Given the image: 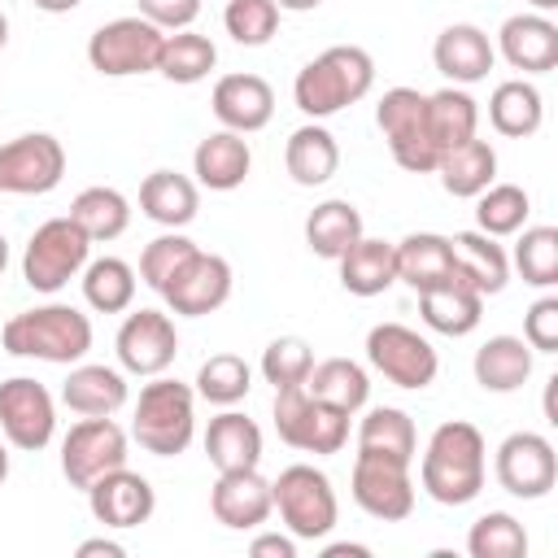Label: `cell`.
I'll return each mask as SVG.
<instances>
[{"mask_svg":"<svg viewBox=\"0 0 558 558\" xmlns=\"http://www.w3.org/2000/svg\"><path fill=\"white\" fill-rule=\"evenodd\" d=\"M488 471V445L484 432L466 418H445L418 458V484L440 506H466L480 497Z\"/></svg>","mask_w":558,"mask_h":558,"instance_id":"cell-1","label":"cell"},{"mask_svg":"<svg viewBox=\"0 0 558 558\" xmlns=\"http://www.w3.org/2000/svg\"><path fill=\"white\" fill-rule=\"evenodd\" d=\"M375 87V61L357 44H331L314 61H305L292 78V100L310 122H323L349 105H357Z\"/></svg>","mask_w":558,"mask_h":558,"instance_id":"cell-2","label":"cell"},{"mask_svg":"<svg viewBox=\"0 0 558 558\" xmlns=\"http://www.w3.org/2000/svg\"><path fill=\"white\" fill-rule=\"evenodd\" d=\"M0 344L13 357H35V362H52V366H74L87 357L92 349V318L74 305L48 301L35 310L13 314L0 327Z\"/></svg>","mask_w":558,"mask_h":558,"instance_id":"cell-3","label":"cell"},{"mask_svg":"<svg viewBox=\"0 0 558 558\" xmlns=\"http://www.w3.org/2000/svg\"><path fill=\"white\" fill-rule=\"evenodd\" d=\"M131 436L153 458H179L196 436V388L153 375L140 388V401L131 414Z\"/></svg>","mask_w":558,"mask_h":558,"instance_id":"cell-4","label":"cell"},{"mask_svg":"<svg viewBox=\"0 0 558 558\" xmlns=\"http://www.w3.org/2000/svg\"><path fill=\"white\" fill-rule=\"evenodd\" d=\"M270 497H275L283 532H292L296 541H323V536H331V527L340 519V501H336L331 480L310 462L283 466L270 480Z\"/></svg>","mask_w":558,"mask_h":558,"instance_id":"cell-5","label":"cell"},{"mask_svg":"<svg viewBox=\"0 0 558 558\" xmlns=\"http://www.w3.org/2000/svg\"><path fill=\"white\" fill-rule=\"evenodd\" d=\"M87 262H92L87 231L70 214H61V218H48L31 231L26 253H22V279L35 292H61L70 279L83 275Z\"/></svg>","mask_w":558,"mask_h":558,"instance_id":"cell-6","label":"cell"},{"mask_svg":"<svg viewBox=\"0 0 558 558\" xmlns=\"http://www.w3.org/2000/svg\"><path fill=\"white\" fill-rule=\"evenodd\" d=\"M375 126L388 140V153L410 174H432L440 161V148L427 131V92L418 87H388L375 105Z\"/></svg>","mask_w":558,"mask_h":558,"instance_id":"cell-7","label":"cell"},{"mask_svg":"<svg viewBox=\"0 0 558 558\" xmlns=\"http://www.w3.org/2000/svg\"><path fill=\"white\" fill-rule=\"evenodd\" d=\"M349 418L344 410L318 401L305 392V384L296 388H275V432L283 445L301 449V453H340L349 440Z\"/></svg>","mask_w":558,"mask_h":558,"instance_id":"cell-8","label":"cell"},{"mask_svg":"<svg viewBox=\"0 0 558 558\" xmlns=\"http://www.w3.org/2000/svg\"><path fill=\"white\" fill-rule=\"evenodd\" d=\"M166 31L153 26L148 17H113L92 31L87 39V61L105 78H131V74H153L161 57Z\"/></svg>","mask_w":558,"mask_h":558,"instance_id":"cell-9","label":"cell"},{"mask_svg":"<svg viewBox=\"0 0 558 558\" xmlns=\"http://www.w3.org/2000/svg\"><path fill=\"white\" fill-rule=\"evenodd\" d=\"M366 362L371 371H379L388 384L397 388H432L436 384V371H440V357L432 349L427 336H418L414 327L405 323H375L366 331Z\"/></svg>","mask_w":558,"mask_h":558,"instance_id":"cell-10","label":"cell"},{"mask_svg":"<svg viewBox=\"0 0 558 558\" xmlns=\"http://www.w3.org/2000/svg\"><path fill=\"white\" fill-rule=\"evenodd\" d=\"M126 432L113 423V414H96V418H78L65 436H61V475L70 480V488H83L92 480H100L105 471L126 466Z\"/></svg>","mask_w":558,"mask_h":558,"instance_id":"cell-11","label":"cell"},{"mask_svg":"<svg viewBox=\"0 0 558 558\" xmlns=\"http://www.w3.org/2000/svg\"><path fill=\"white\" fill-rule=\"evenodd\" d=\"M349 493L353 501L379 519V523H401L414 514V480H410V462H397L388 453H366L357 449L353 458V475H349Z\"/></svg>","mask_w":558,"mask_h":558,"instance_id":"cell-12","label":"cell"},{"mask_svg":"<svg viewBox=\"0 0 558 558\" xmlns=\"http://www.w3.org/2000/svg\"><path fill=\"white\" fill-rule=\"evenodd\" d=\"M0 436L22 453H39V449L52 445L57 401L39 379L13 375V379L0 384Z\"/></svg>","mask_w":558,"mask_h":558,"instance_id":"cell-13","label":"cell"},{"mask_svg":"<svg viewBox=\"0 0 558 558\" xmlns=\"http://www.w3.org/2000/svg\"><path fill=\"white\" fill-rule=\"evenodd\" d=\"M231 288H235V275H231V262L222 253H205L196 248L166 283H161V301L170 314L179 318H205L214 310H222L231 301Z\"/></svg>","mask_w":558,"mask_h":558,"instance_id":"cell-14","label":"cell"},{"mask_svg":"<svg viewBox=\"0 0 558 558\" xmlns=\"http://www.w3.org/2000/svg\"><path fill=\"white\" fill-rule=\"evenodd\" d=\"M65 179V148L48 131H26L0 144V192L4 196H44Z\"/></svg>","mask_w":558,"mask_h":558,"instance_id":"cell-15","label":"cell"},{"mask_svg":"<svg viewBox=\"0 0 558 558\" xmlns=\"http://www.w3.org/2000/svg\"><path fill=\"white\" fill-rule=\"evenodd\" d=\"M113 353H118V366L126 375H140V379L166 375L179 357L174 318L166 310H131L113 336Z\"/></svg>","mask_w":558,"mask_h":558,"instance_id":"cell-16","label":"cell"},{"mask_svg":"<svg viewBox=\"0 0 558 558\" xmlns=\"http://www.w3.org/2000/svg\"><path fill=\"white\" fill-rule=\"evenodd\" d=\"M493 471H497V484H501L510 497L541 501V497L558 484V453H554V440L541 436V432H510V436L497 445Z\"/></svg>","mask_w":558,"mask_h":558,"instance_id":"cell-17","label":"cell"},{"mask_svg":"<svg viewBox=\"0 0 558 558\" xmlns=\"http://www.w3.org/2000/svg\"><path fill=\"white\" fill-rule=\"evenodd\" d=\"M87 510L100 527L109 532H126V527H140L153 519L157 510V493L153 484L131 471V466H118V471H105L100 480L87 484Z\"/></svg>","mask_w":558,"mask_h":558,"instance_id":"cell-18","label":"cell"},{"mask_svg":"<svg viewBox=\"0 0 558 558\" xmlns=\"http://www.w3.org/2000/svg\"><path fill=\"white\" fill-rule=\"evenodd\" d=\"M209 514L222 527H231V532H257L275 514L270 480L257 466H248V471H218V480L209 488Z\"/></svg>","mask_w":558,"mask_h":558,"instance_id":"cell-19","label":"cell"},{"mask_svg":"<svg viewBox=\"0 0 558 558\" xmlns=\"http://www.w3.org/2000/svg\"><path fill=\"white\" fill-rule=\"evenodd\" d=\"M493 48L506 57L510 70L549 74L558 70V22H549V13H514L501 22Z\"/></svg>","mask_w":558,"mask_h":558,"instance_id":"cell-20","label":"cell"},{"mask_svg":"<svg viewBox=\"0 0 558 558\" xmlns=\"http://www.w3.org/2000/svg\"><path fill=\"white\" fill-rule=\"evenodd\" d=\"M209 109L227 131L253 135L275 118V87L262 74H222L209 92Z\"/></svg>","mask_w":558,"mask_h":558,"instance_id":"cell-21","label":"cell"},{"mask_svg":"<svg viewBox=\"0 0 558 558\" xmlns=\"http://www.w3.org/2000/svg\"><path fill=\"white\" fill-rule=\"evenodd\" d=\"M432 61H436V70L453 87H471V83H484L488 78L493 61H497V48H493V39L475 22H453V26H445L436 35Z\"/></svg>","mask_w":558,"mask_h":558,"instance_id":"cell-22","label":"cell"},{"mask_svg":"<svg viewBox=\"0 0 558 558\" xmlns=\"http://www.w3.org/2000/svg\"><path fill=\"white\" fill-rule=\"evenodd\" d=\"M61 405L78 418L118 414L126 405V375L105 362H74L61 384Z\"/></svg>","mask_w":558,"mask_h":558,"instance_id":"cell-23","label":"cell"},{"mask_svg":"<svg viewBox=\"0 0 558 558\" xmlns=\"http://www.w3.org/2000/svg\"><path fill=\"white\" fill-rule=\"evenodd\" d=\"M253 170V148L240 131H214L196 144L192 153V174H196V187H209V192H235Z\"/></svg>","mask_w":558,"mask_h":558,"instance_id":"cell-24","label":"cell"},{"mask_svg":"<svg viewBox=\"0 0 558 558\" xmlns=\"http://www.w3.org/2000/svg\"><path fill=\"white\" fill-rule=\"evenodd\" d=\"M449 248H453V279L475 288L480 296H497L510 283V253L493 235L458 231L449 235Z\"/></svg>","mask_w":558,"mask_h":558,"instance_id":"cell-25","label":"cell"},{"mask_svg":"<svg viewBox=\"0 0 558 558\" xmlns=\"http://www.w3.org/2000/svg\"><path fill=\"white\" fill-rule=\"evenodd\" d=\"M336 266H340V288L349 296H379L397 283V244L379 235H362L336 257Z\"/></svg>","mask_w":558,"mask_h":558,"instance_id":"cell-26","label":"cell"},{"mask_svg":"<svg viewBox=\"0 0 558 558\" xmlns=\"http://www.w3.org/2000/svg\"><path fill=\"white\" fill-rule=\"evenodd\" d=\"M201 209V187L196 179L179 170H153L140 183V214L166 231H183Z\"/></svg>","mask_w":558,"mask_h":558,"instance_id":"cell-27","label":"cell"},{"mask_svg":"<svg viewBox=\"0 0 558 558\" xmlns=\"http://www.w3.org/2000/svg\"><path fill=\"white\" fill-rule=\"evenodd\" d=\"M205 458L214 462V471H248V466H257L262 462V427L248 414L227 405L205 427Z\"/></svg>","mask_w":558,"mask_h":558,"instance_id":"cell-28","label":"cell"},{"mask_svg":"<svg viewBox=\"0 0 558 558\" xmlns=\"http://www.w3.org/2000/svg\"><path fill=\"white\" fill-rule=\"evenodd\" d=\"M453 279V248L440 231H410L397 240V283H410L414 292L440 288Z\"/></svg>","mask_w":558,"mask_h":558,"instance_id":"cell-29","label":"cell"},{"mask_svg":"<svg viewBox=\"0 0 558 558\" xmlns=\"http://www.w3.org/2000/svg\"><path fill=\"white\" fill-rule=\"evenodd\" d=\"M532 344L523 336H488L480 349H475V384L484 392H519L527 379H532Z\"/></svg>","mask_w":558,"mask_h":558,"instance_id":"cell-30","label":"cell"},{"mask_svg":"<svg viewBox=\"0 0 558 558\" xmlns=\"http://www.w3.org/2000/svg\"><path fill=\"white\" fill-rule=\"evenodd\" d=\"M283 166L296 187H323L340 170V144L323 122H305L283 144Z\"/></svg>","mask_w":558,"mask_h":558,"instance_id":"cell-31","label":"cell"},{"mask_svg":"<svg viewBox=\"0 0 558 558\" xmlns=\"http://www.w3.org/2000/svg\"><path fill=\"white\" fill-rule=\"evenodd\" d=\"M432 174H440V187H445L449 196L475 201L488 183H497V148H493L488 140H480V135H471V140H462L458 148L440 153V161H436Z\"/></svg>","mask_w":558,"mask_h":558,"instance_id":"cell-32","label":"cell"},{"mask_svg":"<svg viewBox=\"0 0 558 558\" xmlns=\"http://www.w3.org/2000/svg\"><path fill=\"white\" fill-rule=\"evenodd\" d=\"M418 314H423V323H427L432 331L458 340V336H471V331L480 327V318H484V296H480L475 288L449 279V283H440V288L418 292Z\"/></svg>","mask_w":558,"mask_h":558,"instance_id":"cell-33","label":"cell"},{"mask_svg":"<svg viewBox=\"0 0 558 558\" xmlns=\"http://www.w3.org/2000/svg\"><path fill=\"white\" fill-rule=\"evenodd\" d=\"M488 122H493V131L506 135V140H527V135H536L541 122H545V100H541L536 83H527V78H506V83H497L493 96H488Z\"/></svg>","mask_w":558,"mask_h":558,"instance_id":"cell-34","label":"cell"},{"mask_svg":"<svg viewBox=\"0 0 558 558\" xmlns=\"http://www.w3.org/2000/svg\"><path fill=\"white\" fill-rule=\"evenodd\" d=\"M305 392L327 401V405H336V410H344V414H357L371 401V375L353 357H323L305 375Z\"/></svg>","mask_w":558,"mask_h":558,"instance_id":"cell-35","label":"cell"},{"mask_svg":"<svg viewBox=\"0 0 558 558\" xmlns=\"http://www.w3.org/2000/svg\"><path fill=\"white\" fill-rule=\"evenodd\" d=\"M362 235H366V227H362L357 205L353 201H340V196L314 205L310 218H305V244H310L314 257H327V262H336Z\"/></svg>","mask_w":558,"mask_h":558,"instance_id":"cell-36","label":"cell"},{"mask_svg":"<svg viewBox=\"0 0 558 558\" xmlns=\"http://www.w3.org/2000/svg\"><path fill=\"white\" fill-rule=\"evenodd\" d=\"M427 131H432V144L440 153L458 148L462 140H471L480 131V105L466 87H440V92H427Z\"/></svg>","mask_w":558,"mask_h":558,"instance_id":"cell-37","label":"cell"},{"mask_svg":"<svg viewBox=\"0 0 558 558\" xmlns=\"http://www.w3.org/2000/svg\"><path fill=\"white\" fill-rule=\"evenodd\" d=\"M357 449L366 453H388L397 462H410L418 458V432H414V418L397 405H375L362 414L357 423Z\"/></svg>","mask_w":558,"mask_h":558,"instance_id":"cell-38","label":"cell"},{"mask_svg":"<svg viewBox=\"0 0 558 558\" xmlns=\"http://www.w3.org/2000/svg\"><path fill=\"white\" fill-rule=\"evenodd\" d=\"M70 218L87 231L92 244H109V240H118L131 227V201L118 187L96 183V187H83L70 201Z\"/></svg>","mask_w":558,"mask_h":558,"instance_id":"cell-39","label":"cell"},{"mask_svg":"<svg viewBox=\"0 0 558 558\" xmlns=\"http://www.w3.org/2000/svg\"><path fill=\"white\" fill-rule=\"evenodd\" d=\"M78 283H83V301L96 314H126L131 301H135V288H140L135 266L122 262V257H96V262H87L83 275H78Z\"/></svg>","mask_w":558,"mask_h":558,"instance_id":"cell-40","label":"cell"},{"mask_svg":"<svg viewBox=\"0 0 558 558\" xmlns=\"http://www.w3.org/2000/svg\"><path fill=\"white\" fill-rule=\"evenodd\" d=\"M218 65V48L209 35L201 31H170L166 44H161V57H157V74L179 83V87H192L201 78H209V70Z\"/></svg>","mask_w":558,"mask_h":558,"instance_id":"cell-41","label":"cell"},{"mask_svg":"<svg viewBox=\"0 0 558 558\" xmlns=\"http://www.w3.org/2000/svg\"><path fill=\"white\" fill-rule=\"evenodd\" d=\"M527 214H532V196L519 183H488L475 196V231H484L493 240L527 227Z\"/></svg>","mask_w":558,"mask_h":558,"instance_id":"cell-42","label":"cell"},{"mask_svg":"<svg viewBox=\"0 0 558 558\" xmlns=\"http://www.w3.org/2000/svg\"><path fill=\"white\" fill-rule=\"evenodd\" d=\"M253 388V366L240 353H214L196 371V397L209 405H240Z\"/></svg>","mask_w":558,"mask_h":558,"instance_id":"cell-43","label":"cell"},{"mask_svg":"<svg viewBox=\"0 0 558 558\" xmlns=\"http://www.w3.org/2000/svg\"><path fill=\"white\" fill-rule=\"evenodd\" d=\"M514 257L510 266L523 275L532 288H554L558 283V227H519L514 231Z\"/></svg>","mask_w":558,"mask_h":558,"instance_id":"cell-44","label":"cell"},{"mask_svg":"<svg viewBox=\"0 0 558 558\" xmlns=\"http://www.w3.org/2000/svg\"><path fill=\"white\" fill-rule=\"evenodd\" d=\"M471 558H527V532L510 510H488L466 532Z\"/></svg>","mask_w":558,"mask_h":558,"instance_id":"cell-45","label":"cell"},{"mask_svg":"<svg viewBox=\"0 0 558 558\" xmlns=\"http://www.w3.org/2000/svg\"><path fill=\"white\" fill-rule=\"evenodd\" d=\"M222 26L235 44L244 48H262L279 35V4L275 0H227L222 9Z\"/></svg>","mask_w":558,"mask_h":558,"instance_id":"cell-46","label":"cell"},{"mask_svg":"<svg viewBox=\"0 0 558 558\" xmlns=\"http://www.w3.org/2000/svg\"><path fill=\"white\" fill-rule=\"evenodd\" d=\"M314 371V349L301 336H275L262 349V379L275 388H296Z\"/></svg>","mask_w":558,"mask_h":558,"instance_id":"cell-47","label":"cell"},{"mask_svg":"<svg viewBox=\"0 0 558 558\" xmlns=\"http://www.w3.org/2000/svg\"><path fill=\"white\" fill-rule=\"evenodd\" d=\"M192 253H196V244H192L183 231H161V235L148 240L144 253H140V279H144L153 292H161V283H166Z\"/></svg>","mask_w":558,"mask_h":558,"instance_id":"cell-48","label":"cell"},{"mask_svg":"<svg viewBox=\"0 0 558 558\" xmlns=\"http://www.w3.org/2000/svg\"><path fill=\"white\" fill-rule=\"evenodd\" d=\"M523 340L532 353H558V296H541L523 314Z\"/></svg>","mask_w":558,"mask_h":558,"instance_id":"cell-49","label":"cell"},{"mask_svg":"<svg viewBox=\"0 0 558 558\" xmlns=\"http://www.w3.org/2000/svg\"><path fill=\"white\" fill-rule=\"evenodd\" d=\"M135 4H140V17H148L166 35L170 31H187L201 17V0H135Z\"/></svg>","mask_w":558,"mask_h":558,"instance_id":"cell-50","label":"cell"},{"mask_svg":"<svg viewBox=\"0 0 558 558\" xmlns=\"http://www.w3.org/2000/svg\"><path fill=\"white\" fill-rule=\"evenodd\" d=\"M253 558H296V536L292 532H257L248 541Z\"/></svg>","mask_w":558,"mask_h":558,"instance_id":"cell-51","label":"cell"},{"mask_svg":"<svg viewBox=\"0 0 558 558\" xmlns=\"http://www.w3.org/2000/svg\"><path fill=\"white\" fill-rule=\"evenodd\" d=\"M78 558H122L126 554V545L122 541H113V536H92V541H78V549H74Z\"/></svg>","mask_w":558,"mask_h":558,"instance_id":"cell-52","label":"cell"},{"mask_svg":"<svg viewBox=\"0 0 558 558\" xmlns=\"http://www.w3.org/2000/svg\"><path fill=\"white\" fill-rule=\"evenodd\" d=\"M323 558H371V545H357V541H336V545H323Z\"/></svg>","mask_w":558,"mask_h":558,"instance_id":"cell-53","label":"cell"},{"mask_svg":"<svg viewBox=\"0 0 558 558\" xmlns=\"http://www.w3.org/2000/svg\"><path fill=\"white\" fill-rule=\"evenodd\" d=\"M35 9H44V13H74L83 0H31Z\"/></svg>","mask_w":558,"mask_h":558,"instance_id":"cell-54","label":"cell"},{"mask_svg":"<svg viewBox=\"0 0 558 558\" xmlns=\"http://www.w3.org/2000/svg\"><path fill=\"white\" fill-rule=\"evenodd\" d=\"M279 4V13H310V9H318L323 0H275Z\"/></svg>","mask_w":558,"mask_h":558,"instance_id":"cell-55","label":"cell"},{"mask_svg":"<svg viewBox=\"0 0 558 558\" xmlns=\"http://www.w3.org/2000/svg\"><path fill=\"white\" fill-rule=\"evenodd\" d=\"M9 480V440H0V484Z\"/></svg>","mask_w":558,"mask_h":558,"instance_id":"cell-56","label":"cell"},{"mask_svg":"<svg viewBox=\"0 0 558 558\" xmlns=\"http://www.w3.org/2000/svg\"><path fill=\"white\" fill-rule=\"evenodd\" d=\"M532 4V13H554L558 9V0H527Z\"/></svg>","mask_w":558,"mask_h":558,"instance_id":"cell-57","label":"cell"},{"mask_svg":"<svg viewBox=\"0 0 558 558\" xmlns=\"http://www.w3.org/2000/svg\"><path fill=\"white\" fill-rule=\"evenodd\" d=\"M4 266H9V240L0 235V275H4Z\"/></svg>","mask_w":558,"mask_h":558,"instance_id":"cell-58","label":"cell"},{"mask_svg":"<svg viewBox=\"0 0 558 558\" xmlns=\"http://www.w3.org/2000/svg\"><path fill=\"white\" fill-rule=\"evenodd\" d=\"M4 44H9V17L0 13V48H4Z\"/></svg>","mask_w":558,"mask_h":558,"instance_id":"cell-59","label":"cell"}]
</instances>
